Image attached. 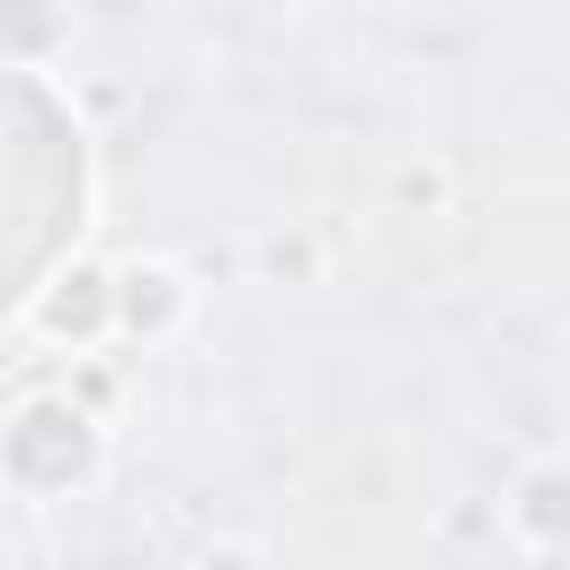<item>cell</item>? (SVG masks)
I'll use <instances>...</instances> for the list:
<instances>
[{
    "label": "cell",
    "mask_w": 570,
    "mask_h": 570,
    "mask_svg": "<svg viewBox=\"0 0 570 570\" xmlns=\"http://www.w3.org/2000/svg\"><path fill=\"white\" fill-rule=\"evenodd\" d=\"M205 570H249V552H205Z\"/></svg>",
    "instance_id": "cell-6"
},
{
    "label": "cell",
    "mask_w": 570,
    "mask_h": 570,
    "mask_svg": "<svg viewBox=\"0 0 570 570\" xmlns=\"http://www.w3.org/2000/svg\"><path fill=\"white\" fill-rule=\"evenodd\" d=\"M107 312H116V303H107V276H98V267H71V276H53V285L36 294V330H45V338H89Z\"/></svg>",
    "instance_id": "cell-2"
},
{
    "label": "cell",
    "mask_w": 570,
    "mask_h": 570,
    "mask_svg": "<svg viewBox=\"0 0 570 570\" xmlns=\"http://www.w3.org/2000/svg\"><path fill=\"white\" fill-rule=\"evenodd\" d=\"M552 499H561V481H552V472H543V481H534V490H525V525H534V534H552V517H561V508H552Z\"/></svg>",
    "instance_id": "cell-5"
},
{
    "label": "cell",
    "mask_w": 570,
    "mask_h": 570,
    "mask_svg": "<svg viewBox=\"0 0 570 570\" xmlns=\"http://www.w3.org/2000/svg\"><path fill=\"white\" fill-rule=\"evenodd\" d=\"M107 303H116V321H125V330L160 338V330L187 312V285H178V267H125V276L107 285Z\"/></svg>",
    "instance_id": "cell-3"
},
{
    "label": "cell",
    "mask_w": 570,
    "mask_h": 570,
    "mask_svg": "<svg viewBox=\"0 0 570 570\" xmlns=\"http://www.w3.org/2000/svg\"><path fill=\"white\" fill-rule=\"evenodd\" d=\"M0 463H9L27 490H62V481H80V472L98 463V436H89V419H80L71 401H27V410L9 419V436H0Z\"/></svg>",
    "instance_id": "cell-1"
},
{
    "label": "cell",
    "mask_w": 570,
    "mask_h": 570,
    "mask_svg": "<svg viewBox=\"0 0 570 570\" xmlns=\"http://www.w3.org/2000/svg\"><path fill=\"white\" fill-rule=\"evenodd\" d=\"M0 36H9L18 53H45V45L62 36V18H53L45 0H0Z\"/></svg>",
    "instance_id": "cell-4"
}]
</instances>
